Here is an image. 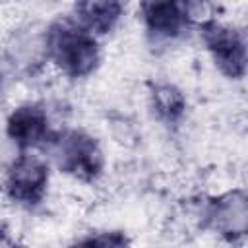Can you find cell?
I'll list each match as a JSON object with an SVG mask.
<instances>
[{"label": "cell", "instance_id": "cell-1", "mask_svg": "<svg viewBox=\"0 0 248 248\" xmlns=\"http://www.w3.org/2000/svg\"><path fill=\"white\" fill-rule=\"evenodd\" d=\"M46 54L64 76L79 79L91 76L101 62L97 37L83 31L72 17L54 19L46 29Z\"/></svg>", "mask_w": 248, "mask_h": 248}, {"label": "cell", "instance_id": "cell-2", "mask_svg": "<svg viewBox=\"0 0 248 248\" xmlns=\"http://www.w3.org/2000/svg\"><path fill=\"white\" fill-rule=\"evenodd\" d=\"M45 147L56 167L78 180L93 182L103 172V151L97 140L83 130L54 132Z\"/></svg>", "mask_w": 248, "mask_h": 248}, {"label": "cell", "instance_id": "cell-3", "mask_svg": "<svg viewBox=\"0 0 248 248\" xmlns=\"http://www.w3.org/2000/svg\"><path fill=\"white\" fill-rule=\"evenodd\" d=\"M46 188L48 165L45 159L31 153H19L12 159L4 178V192L14 203L33 207L43 202Z\"/></svg>", "mask_w": 248, "mask_h": 248}, {"label": "cell", "instance_id": "cell-4", "mask_svg": "<svg viewBox=\"0 0 248 248\" xmlns=\"http://www.w3.org/2000/svg\"><path fill=\"white\" fill-rule=\"evenodd\" d=\"M200 35L215 66L227 78L240 79L246 74V41L238 29L209 19L200 25Z\"/></svg>", "mask_w": 248, "mask_h": 248}, {"label": "cell", "instance_id": "cell-5", "mask_svg": "<svg viewBox=\"0 0 248 248\" xmlns=\"http://www.w3.org/2000/svg\"><path fill=\"white\" fill-rule=\"evenodd\" d=\"M205 223L229 242L244 238L248 229V198L244 190H231L209 202Z\"/></svg>", "mask_w": 248, "mask_h": 248}, {"label": "cell", "instance_id": "cell-6", "mask_svg": "<svg viewBox=\"0 0 248 248\" xmlns=\"http://www.w3.org/2000/svg\"><path fill=\"white\" fill-rule=\"evenodd\" d=\"M52 134L46 110L35 103L14 108L6 120V136L21 151L45 147Z\"/></svg>", "mask_w": 248, "mask_h": 248}, {"label": "cell", "instance_id": "cell-7", "mask_svg": "<svg viewBox=\"0 0 248 248\" xmlns=\"http://www.w3.org/2000/svg\"><path fill=\"white\" fill-rule=\"evenodd\" d=\"M140 12L147 37L153 45L172 43L180 39L190 27L184 2H143Z\"/></svg>", "mask_w": 248, "mask_h": 248}, {"label": "cell", "instance_id": "cell-8", "mask_svg": "<svg viewBox=\"0 0 248 248\" xmlns=\"http://www.w3.org/2000/svg\"><path fill=\"white\" fill-rule=\"evenodd\" d=\"M6 58L14 70L21 74H35L48 62L46 54V35L45 29L25 27L16 31L6 45Z\"/></svg>", "mask_w": 248, "mask_h": 248}, {"label": "cell", "instance_id": "cell-9", "mask_svg": "<svg viewBox=\"0 0 248 248\" xmlns=\"http://www.w3.org/2000/svg\"><path fill=\"white\" fill-rule=\"evenodd\" d=\"M124 14V4L120 2H79L74 6V16H70L83 31L93 37L108 35L120 21Z\"/></svg>", "mask_w": 248, "mask_h": 248}, {"label": "cell", "instance_id": "cell-10", "mask_svg": "<svg viewBox=\"0 0 248 248\" xmlns=\"http://www.w3.org/2000/svg\"><path fill=\"white\" fill-rule=\"evenodd\" d=\"M153 112L167 124H176L186 112V97L172 83H155L149 93Z\"/></svg>", "mask_w": 248, "mask_h": 248}, {"label": "cell", "instance_id": "cell-11", "mask_svg": "<svg viewBox=\"0 0 248 248\" xmlns=\"http://www.w3.org/2000/svg\"><path fill=\"white\" fill-rule=\"evenodd\" d=\"M91 248H130V238L122 231H105L87 238Z\"/></svg>", "mask_w": 248, "mask_h": 248}, {"label": "cell", "instance_id": "cell-12", "mask_svg": "<svg viewBox=\"0 0 248 248\" xmlns=\"http://www.w3.org/2000/svg\"><path fill=\"white\" fill-rule=\"evenodd\" d=\"M0 248H21V246L16 244V242L12 240V236H10L4 229H0Z\"/></svg>", "mask_w": 248, "mask_h": 248}, {"label": "cell", "instance_id": "cell-13", "mask_svg": "<svg viewBox=\"0 0 248 248\" xmlns=\"http://www.w3.org/2000/svg\"><path fill=\"white\" fill-rule=\"evenodd\" d=\"M68 248H91V246H89V240H87V238H83V240H78V242L70 244Z\"/></svg>", "mask_w": 248, "mask_h": 248}, {"label": "cell", "instance_id": "cell-14", "mask_svg": "<svg viewBox=\"0 0 248 248\" xmlns=\"http://www.w3.org/2000/svg\"><path fill=\"white\" fill-rule=\"evenodd\" d=\"M2 85H4V79H2V72H0V95H2Z\"/></svg>", "mask_w": 248, "mask_h": 248}, {"label": "cell", "instance_id": "cell-15", "mask_svg": "<svg viewBox=\"0 0 248 248\" xmlns=\"http://www.w3.org/2000/svg\"><path fill=\"white\" fill-rule=\"evenodd\" d=\"M21 248H23V246H21Z\"/></svg>", "mask_w": 248, "mask_h": 248}]
</instances>
